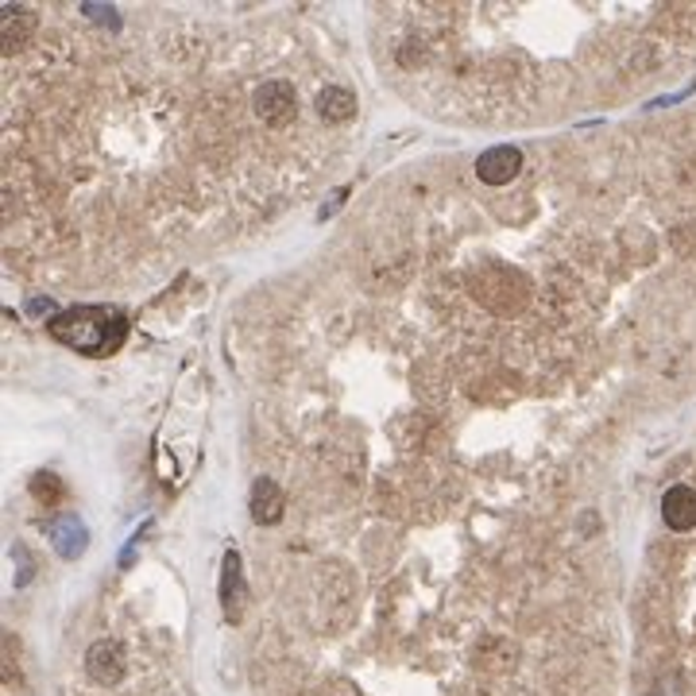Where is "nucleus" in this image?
Here are the masks:
<instances>
[{
  "label": "nucleus",
  "mask_w": 696,
  "mask_h": 696,
  "mask_svg": "<svg viewBox=\"0 0 696 696\" xmlns=\"http://www.w3.org/2000/svg\"><path fill=\"white\" fill-rule=\"evenodd\" d=\"M318 116H322L325 124H345L357 116V97H352V89L345 86H325L322 97H318Z\"/></svg>",
  "instance_id": "obj_9"
},
{
  "label": "nucleus",
  "mask_w": 696,
  "mask_h": 696,
  "mask_svg": "<svg viewBox=\"0 0 696 696\" xmlns=\"http://www.w3.org/2000/svg\"><path fill=\"white\" fill-rule=\"evenodd\" d=\"M32 496L39 499V504H59V499L66 496V487H62V480L54 476V472H35Z\"/></svg>",
  "instance_id": "obj_11"
},
{
  "label": "nucleus",
  "mask_w": 696,
  "mask_h": 696,
  "mask_svg": "<svg viewBox=\"0 0 696 696\" xmlns=\"http://www.w3.org/2000/svg\"><path fill=\"white\" fill-rule=\"evenodd\" d=\"M248 511H252V519L260 522V526L278 522L283 519V487H278L275 480L260 476L252 484V496H248Z\"/></svg>",
  "instance_id": "obj_8"
},
{
  "label": "nucleus",
  "mask_w": 696,
  "mask_h": 696,
  "mask_svg": "<svg viewBox=\"0 0 696 696\" xmlns=\"http://www.w3.org/2000/svg\"><path fill=\"white\" fill-rule=\"evenodd\" d=\"M51 542H54V549L66 557V561H74V557H82V549H86L89 534H86V526H82L78 519H62V522H54Z\"/></svg>",
  "instance_id": "obj_10"
},
{
  "label": "nucleus",
  "mask_w": 696,
  "mask_h": 696,
  "mask_svg": "<svg viewBox=\"0 0 696 696\" xmlns=\"http://www.w3.org/2000/svg\"><path fill=\"white\" fill-rule=\"evenodd\" d=\"M252 104H256V116H260L263 124H271V128H283V124H290L298 116V97L287 82H263L252 94Z\"/></svg>",
  "instance_id": "obj_2"
},
{
  "label": "nucleus",
  "mask_w": 696,
  "mask_h": 696,
  "mask_svg": "<svg viewBox=\"0 0 696 696\" xmlns=\"http://www.w3.org/2000/svg\"><path fill=\"white\" fill-rule=\"evenodd\" d=\"M86 673L97 685H116L124 678V650L113 638H101V643L89 646L86 654Z\"/></svg>",
  "instance_id": "obj_5"
},
{
  "label": "nucleus",
  "mask_w": 696,
  "mask_h": 696,
  "mask_svg": "<svg viewBox=\"0 0 696 696\" xmlns=\"http://www.w3.org/2000/svg\"><path fill=\"white\" fill-rule=\"evenodd\" d=\"M12 557H16V588H24V584L32 581V561H27V549L12 546Z\"/></svg>",
  "instance_id": "obj_13"
},
{
  "label": "nucleus",
  "mask_w": 696,
  "mask_h": 696,
  "mask_svg": "<svg viewBox=\"0 0 696 696\" xmlns=\"http://www.w3.org/2000/svg\"><path fill=\"white\" fill-rule=\"evenodd\" d=\"M47 333L82 357H113L128 337V313L116 306H70L47 322Z\"/></svg>",
  "instance_id": "obj_1"
},
{
  "label": "nucleus",
  "mask_w": 696,
  "mask_h": 696,
  "mask_svg": "<svg viewBox=\"0 0 696 696\" xmlns=\"http://www.w3.org/2000/svg\"><path fill=\"white\" fill-rule=\"evenodd\" d=\"M39 16L32 9H20V4H0V47L4 54H16L32 44Z\"/></svg>",
  "instance_id": "obj_4"
},
{
  "label": "nucleus",
  "mask_w": 696,
  "mask_h": 696,
  "mask_svg": "<svg viewBox=\"0 0 696 696\" xmlns=\"http://www.w3.org/2000/svg\"><path fill=\"white\" fill-rule=\"evenodd\" d=\"M86 16L89 20H97V24H104V27H121V16H116L113 9H109V4H86Z\"/></svg>",
  "instance_id": "obj_12"
},
{
  "label": "nucleus",
  "mask_w": 696,
  "mask_h": 696,
  "mask_svg": "<svg viewBox=\"0 0 696 696\" xmlns=\"http://www.w3.org/2000/svg\"><path fill=\"white\" fill-rule=\"evenodd\" d=\"M240 600H244V566L240 554L228 549L225 561H221V611H225L228 623H240Z\"/></svg>",
  "instance_id": "obj_7"
},
{
  "label": "nucleus",
  "mask_w": 696,
  "mask_h": 696,
  "mask_svg": "<svg viewBox=\"0 0 696 696\" xmlns=\"http://www.w3.org/2000/svg\"><path fill=\"white\" fill-rule=\"evenodd\" d=\"M661 519L666 526L678 534L693 531L696 526V492L688 484H673L666 496H661Z\"/></svg>",
  "instance_id": "obj_6"
},
{
  "label": "nucleus",
  "mask_w": 696,
  "mask_h": 696,
  "mask_svg": "<svg viewBox=\"0 0 696 696\" xmlns=\"http://www.w3.org/2000/svg\"><path fill=\"white\" fill-rule=\"evenodd\" d=\"M522 171V151L511 148V144H499V148H487L484 156L476 159V174L484 186H507L514 183Z\"/></svg>",
  "instance_id": "obj_3"
}]
</instances>
